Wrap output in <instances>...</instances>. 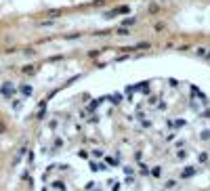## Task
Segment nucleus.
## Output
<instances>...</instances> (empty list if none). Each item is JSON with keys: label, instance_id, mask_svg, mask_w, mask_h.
Segmentation results:
<instances>
[{"label": "nucleus", "instance_id": "2", "mask_svg": "<svg viewBox=\"0 0 210 191\" xmlns=\"http://www.w3.org/2000/svg\"><path fill=\"white\" fill-rule=\"evenodd\" d=\"M147 46H149V44H147V42H141V44H137L134 49H147Z\"/></svg>", "mask_w": 210, "mask_h": 191}, {"label": "nucleus", "instance_id": "1", "mask_svg": "<svg viewBox=\"0 0 210 191\" xmlns=\"http://www.w3.org/2000/svg\"><path fill=\"white\" fill-rule=\"evenodd\" d=\"M118 34H120V36H128V34H130V32H128V29H126V28H120V29H118Z\"/></svg>", "mask_w": 210, "mask_h": 191}]
</instances>
